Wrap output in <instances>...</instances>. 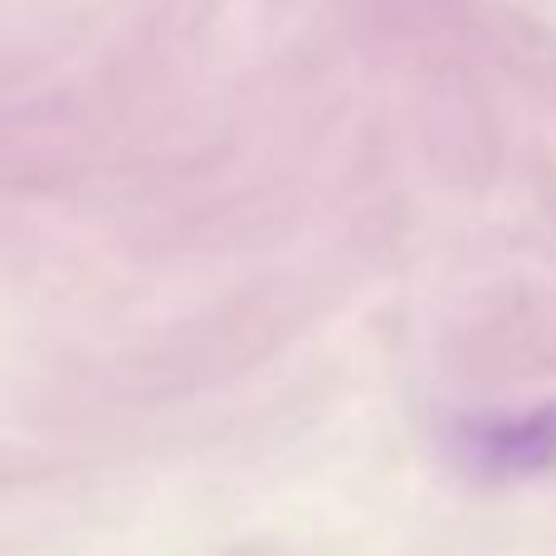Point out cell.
Here are the masks:
<instances>
[{"label": "cell", "mask_w": 556, "mask_h": 556, "mask_svg": "<svg viewBox=\"0 0 556 556\" xmlns=\"http://www.w3.org/2000/svg\"><path fill=\"white\" fill-rule=\"evenodd\" d=\"M459 454L469 469L493 479H522L556 464V405H538L522 415L469 420L459 434Z\"/></svg>", "instance_id": "obj_1"}]
</instances>
